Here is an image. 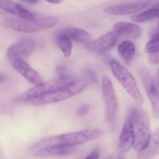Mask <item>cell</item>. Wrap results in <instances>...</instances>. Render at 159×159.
Segmentation results:
<instances>
[{
  "label": "cell",
  "mask_w": 159,
  "mask_h": 159,
  "mask_svg": "<svg viewBox=\"0 0 159 159\" xmlns=\"http://www.w3.org/2000/svg\"><path fill=\"white\" fill-rule=\"evenodd\" d=\"M102 134L103 131L101 130L88 129L57 135L46 138L38 142L32 147V149L38 150L55 146H75L95 140Z\"/></svg>",
  "instance_id": "cell-1"
},
{
  "label": "cell",
  "mask_w": 159,
  "mask_h": 159,
  "mask_svg": "<svg viewBox=\"0 0 159 159\" xmlns=\"http://www.w3.org/2000/svg\"><path fill=\"white\" fill-rule=\"evenodd\" d=\"M129 116L131 120L134 134L133 147L138 152L146 147L151 136L149 118L146 112L137 105L131 108Z\"/></svg>",
  "instance_id": "cell-2"
},
{
  "label": "cell",
  "mask_w": 159,
  "mask_h": 159,
  "mask_svg": "<svg viewBox=\"0 0 159 159\" xmlns=\"http://www.w3.org/2000/svg\"><path fill=\"white\" fill-rule=\"evenodd\" d=\"M86 79L74 80L70 84L51 92L35 97L28 102L35 105L55 103L69 99L83 91L89 85Z\"/></svg>",
  "instance_id": "cell-3"
},
{
  "label": "cell",
  "mask_w": 159,
  "mask_h": 159,
  "mask_svg": "<svg viewBox=\"0 0 159 159\" xmlns=\"http://www.w3.org/2000/svg\"><path fill=\"white\" fill-rule=\"evenodd\" d=\"M58 19L53 16H43L31 19L8 18L5 19L4 24L12 30L25 33L36 32L48 30L57 24Z\"/></svg>",
  "instance_id": "cell-4"
},
{
  "label": "cell",
  "mask_w": 159,
  "mask_h": 159,
  "mask_svg": "<svg viewBox=\"0 0 159 159\" xmlns=\"http://www.w3.org/2000/svg\"><path fill=\"white\" fill-rule=\"evenodd\" d=\"M109 64L113 74L125 90L138 104H143V98L132 74L125 66L116 60L110 61Z\"/></svg>",
  "instance_id": "cell-5"
},
{
  "label": "cell",
  "mask_w": 159,
  "mask_h": 159,
  "mask_svg": "<svg viewBox=\"0 0 159 159\" xmlns=\"http://www.w3.org/2000/svg\"><path fill=\"white\" fill-rule=\"evenodd\" d=\"M74 80L73 78L67 76H61L59 77L37 85L34 87L18 95L15 98V101L16 102H28L35 97L49 93L66 86Z\"/></svg>",
  "instance_id": "cell-6"
},
{
  "label": "cell",
  "mask_w": 159,
  "mask_h": 159,
  "mask_svg": "<svg viewBox=\"0 0 159 159\" xmlns=\"http://www.w3.org/2000/svg\"><path fill=\"white\" fill-rule=\"evenodd\" d=\"M102 87L106 108L107 116L109 121L113 123L116 118L117 114V100L112 81L106 75L102 77Z\"/></svg>",
  "instance_id": "cell-7"
},
{
  "label": "cell",
  "mask_w": 159,
  "mask_h": 159,
  "mask_svg": "<svg viewBox=\"0 0 159 159\" xmlns=\"http://www.w3.org/2000/svg\"><path fill=\"white\" fill-rule=\"evenodd\" d=\"M148 97L150 101L154 117L159 118V89L149 72L145 69H141L139 72Z\"/></svg>",
  "instance_id": "cell-8"
},
{
  "label": "cell",
  "mask_w": 159,
  "mask_h": 159,
  "mask_svg": "<svg viewBox=\"0 0 159 159\" xmlns=\"http://www.w3.org/2000/svg\"><path fill=\"white\" fill-rule=\"evenodd\" d=\"M35 47V42L32 39H23L11 46L7 49V56L12 61L30 57Z\"/></svg>",
  "instance_id": "cell-9"
},
{
  "label": "cell",
  "mask_w": 159,
  "mask_h": 159,
  "mask_svg": "<svg viewBox=\"0 0 159 159\" xmlns=\"http://www.w3.org/2000/svg\"><path fill=\"white\" fill-rule=\"evenodd\" d=\"M118 36L114 31L107 33L96 40L86 44V48L93 52L104 53L115 46Z\"/></svg>",
  "instance_id": "cell-10"
},
{
  "label": "cell",
  "mask_w": 159,
  "mask_h": 159,
  "mask_svg": "<svg viewBox=\"0 0 159 159\" xmlns=\"http://www.w3.org/2000/svg\"><path fill=\"white\" fill-rule=\"evenodd\" d=\"M150 2H138L113 5L107 7L106 13L114 15H128L137 13L147 7Z\"/></svg>",
  "instance_id": "cell-11"
},
{
  "label": "cell",
  "mask_w": 159,
  "mask_h": 159,
  "mask_svg": "<svg viewBox=\"0 0 159 159\" xmlns=\"http://www.w3.org/2000/svg\"><path fill=\"white\" fill-rule=\"evenodd\" d=\"M134 134L131 120L129 116L126 118L120 135L118 150L121 154H125L133 146Z\"/></svg>",
  "instance_id": "cell-12"
},
{
  "label": "cell",
  "mask_w": 159,
  "mask_h": 159,
  "mask_svg": "<svg viewBox=\"0 0 159 159\" xmlns=\"http://www.w3.org/2000/svg\"><path fill=\"white\" fill-rule=\"evenodd\" d=\"M14 69L20 74L29 82L37 86L43 83L40 75L22 59L12 61Z\"/></svg>",
  "instance_id": "cell-13"
},
{
  "label": "cell",
  "mask_w": 159,
  "mask_h": 159,
  "mask_svg": "<svg viewBox=\"0 0 159 159\" xmlns=\"http://www.w3.org/2000/svg\"><path fill=\"white\" fill-rule=\"evenodd\" d=\"M159 155V128L151 134L148 143L143 150L137 152L140 159L154 158Z\"/></svg>",
  "instance_id": "cell-14"
},
{
  "label": "cell",
  "mask_w": 159,
  "mask_h": 159,
  "mask_svg": "<svg viewBox=\"0 0 159 159\" xmlns=\"http://www.w3.org/2000/svg\"><path fill=\"white\" fill-rule=\"evenodd\" d=\"M114 32L119 35L130 38H138L141 34V29L136 24L126 21H120L114 25Z\"/></svg>",
  "instance_id": "cell-15"
},
{
  "label": "cell",
  "mask_w": 159,
  "mask_h": 159,
  "mask_svg": "<svg viewBox=\"0 0 159 159\" xmlns=\"http://www.w3.org/2000/svg\"><path fill=\"white\" fill-rule=\"evenodd\" d=\"M75 146H55L39 149L36 151L35 155L39 157H61L68 156L75 152Z\"/></svg>",
  "instance_id": "cell-16"
},
{
  "label": "cell",
  "mask_w": 159,
  "mask_h": 159,
  "mask_svg": "<svg viewBox=\"0 0 159 159\" xmlns=\"http://www.w3.org/2000/svg\"><path fill=\"white\" fill-rule=\"evenodd\" d=\"M57 35H66L72 41L87 44L89 42L91 35L84 30L75 27H68L61 30Z\"/></svg>",
  "instance_id": "cell-17"
},
{
  "label": "cell",
  "mask_w": 159,
  "mask_h": 159,
  "mask_svg": "<svg viewBox=\"0 0 159 159\" xmlns=\"http://www.w3.org/2000/svg\"><path fill=\"white\" fill-rule=\"evenodd\" d=\"M119 54L127 64L132 61L135 53V46L132 41H123L118 48Z\"/></svg>",
  "instance_id": "cell-18"
},
{
  "label": "cell",
  "mask_w": 159,
  "mask_h": 159,
  "mask_svg": "<svg viewBox=\"0 0 159 159\" xmlns=\"http://www.w3.org/2000/svg\"><path fill=\"white\" fill-rule=\"evenodd\" d=\"M155 18H159V4L153 8L132 16L131 20L134 22H144Z\"/></svg>",
  "instance_id": "cell-19"
},
{
  "label": "cell",
  "mask_w": 159,
  "mask_h": 159,
  "mask_svg": "<svg viewBox=\"0 0 159 159\" xmlns=\"http://www.w3.org/2000/svg\"><path fill=\"white\" fill-rule=\"evenodd\" d=\"M57 43L63 55L66 58L70 57L72 50V40L66 35H57Z\"/></svg>",
  "instance_id": "cell-20"
},
{
  "label": "cell",
  "mask_w": 159,
  "mask_h": 159,
  "mask_svg": "<svg viewBox=\"0 0 159 159\" xmlns=\"http://www.w3.org/2000/svg\"><path fill=\"white\" fill-rule=\"evenodd\" d=\"M20 5L10 0H0V8L17 16Z\"/></svg>",
  "instance_id": "cell-21"
},
{
  "label": "cell",
  "mask_w": 159,
  "mask_h": 159,
  "mask_svg": "<svg viewBox=\"0 0 159 159\" xmlns=\"http://www.w3.org/2000/svg\"><path fill=\"white\" fill-rule=\"evenodd\" d=\"M145 51L148 54L159 52V38L153 37L147 44L145 47Z\"/></svg>",
  "instance_id": "cell-22"
},
{
  "label": "cell",
  "mask_w": 159,
  "mask_h": 159,
  "mask_svg": "<svg viewBox=\"0 0 159 159\" xmlns=\"http://www.w3.org/2000/svg\"><path fill=\"white\" fill-rule=\"evenodd\" d=\"M89 110V106L88 105L84 104L80 106L77 110V114L80 116L86 115Z\"/></svg>",
  "instance_id": "cell-23"
},
{
  "label": "cell",
  "mask_w": 159,
  "mask_h": 159,
  "mask_svg": "<svg viewBox=\"0 0 159 159\" xmlns=\"http://www.w3.org/2000/svg\"><path fill=\"white\" fill-rule=\"evenodd\" d=\"M148 60L151 63L154 64L159 63V51L156 53L149 54Z\"/></svg>",
  "instance_id": "cell-24"
},
{
  "label": "cell",
  "mask_w": 159,
  "mask_h": 159,
  "mask_svg": "<svg viewBox=\"0 0 159 159\" xmlns=\"http://www.w3.org/2000/svg\"><path fill=\"white\" fill-rule=\"evenodd\" d=\"M100 156L99 149H94L91 153H90L88 157H86L87 159H98Z\"/></svg>",
  "instance_id": "cell-25"
},
{
  "label": "cell",
  "mask_w": 159,
  "mask_h": 159,
  "mask_svg": "<svg viewBox=\"0 0 159 159\" xmlns=\"http://www.w3.org/2000/svg\"><path fill=\"white\" fill-rule=\"evenodd\" d=\"M155 82L157 85V87H158L159 89V69L156 73V77H155Z\"/></svg>",
  "instance_id": "cell-26"
},
{
  "label": "cell",
  "mask_w": 159,
  "mask_h": 159,
  "mask_svg": "<svg viewBox=\"0 0 159 159\" xmlns=\"http://www.w3.org/2000/svg\"><path fill=\"white\" fill-rule=\"evenodd\" d=\"M48 2L53 4H58L61 2L63 0H45Z\"/></svg>",
  "instance_id": "cell-27"
},
{
  "label": "cell",
  "mask_w": 159,
  "mask_h": 159,
  "mask_svg": "<svg viewBox=\"0 0 159 159\" xmlns=\"http://www.w3.org/2000/svg\"><path fill=\"white\" fill-rule=\"evenodd\" d=\"M25 2L29 3H35L38 2V0H19Z\"/></svg>",
  "instance_id": "cell-28"
},
{
  "label": "cell",
  "mask_w": 159,
  "mask_h": 159,
  "mask_svg": "<svg viewBox=\"0 0 159 159\" xmlns=\"http://www.w3.org/2000/svg\"><path fill=\"white\" fill-rule=\"evenodd\" d=\"M5 79V77L4 76L0 74V83L3 81Z\"/></svg>",
  "instance_id": "cell-29"
},
{
  "label": "cell",
  "mask_w": 159,
  "mask_h": 159,
  "mask_svg": "<svg viewBox=\"0 0 159 159\" xmlns=\"http://www.w3.org/2000/svg\"><path fill=\"white\" fill-rule=\"evenodd\" d=\"M154 37H156V38H159V32L155 34V35L153 36Z\"/></svg>",
  "instance_id": "cell-30"
},
{
  "label": "cell",
  "mask_w": 159,
  "mask_h": 159,
  "mask_svg": "<svg viewBox=\"0 0 159 159\" xmlns=\"http://www.w3.org/2000/svg\"><path fill=\"white\" fill-rule=\"evenodd\" d=\"M158 28H159V22L158 23Z\"/></svg>",
  "instance_id": "cell-31"
}]
</instances>
